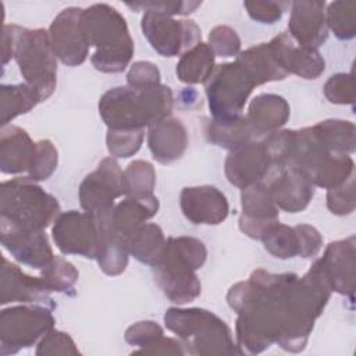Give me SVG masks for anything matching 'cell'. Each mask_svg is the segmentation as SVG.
Returning a JSON list of instances; mask_svg holds the SVG:
<instances>
[{
  "instance_id": "44",
  "label": "cell",
  "mask_w": 356,
  "mask_h": 356,
  "mask_svg": "<svg viewBox=\"0 0 356 356\" xmlns=\"http://www.w3.org/2000/svg\"><path fill=\"white\" fill-rule=\"evenodd\" d=\"M124 337L129 345L139 346V349H142L163 337V328L150 320L138 321L127 328Z\"/></svg>"
},
{
  "instance_id": "41",
  "label": "cell",
  "mask_w": 356,
  "mask_h": 356,
  "mask_svg": "<svg viewBox=\"0 0 356 356\" xmlns=\"http://www.w3.org/2000/svg\"><path fill=\"white\" fill-rule=\"evenodd\" d=\"M327 207L332 214L345 216L355 210V179L350 177L342 185L328 189Z\"/></svg>"
},
{
  "instance_id": "12",
  "label": "cell",
  "mask_w": 356,
  "mask_h": 356,
  "mask_svg": "<svg viewBox=\"0 0 356 356\" xmlns=\"http://www.w3.org/2000/svg\"><path fill=\"white\" fill-rule=\"evenodd\" d=\"M53 239L64 254L96 259L100 248V229L89 213L70 210L60 213L51 228Z\"/></svg>"
},
{
  "instance_id": "13",
  "label": "cell",
  "mask_w": 356,
  "mask_h": 356,
  "mask_svg": "<svg viewBox=\"0 0 356 356\" xmlns=\"http://www.w3.org/2000/svg\"><path fill=\"white\" fill-rule=\"evenodd\" d=\"M82 13L79 7L64 8L49 28L54 54L65 65H79L88 57L90 46L83 29Z\"/></svg>"
},
{
  "instance_id": "33",
  "label": "cell",
  "mask_w": 356,
  "mask_h": 356,
  "mask_svg": "<svg viewBox=\"0 0 356 356\" xmlns=\"http://www.w3.org/2000/svg\"><path fill=\"white\" fill-rule=\"evenodd\" d=\"M260 241L263 242L264 249L277 259H292L300 254L296 225L289 227L277 221L263 232Z\"/></svg>"
},
{
  "instance_id": "38",
  "label": "cell",
  "mask_w": 356,
  "mask_h": 356,
  "mask_svg": "<svg viewBox=\"0 0 356 356\" xmlns=\"http://www.w3.org/2000/svg\"><path fill=\"white\" fill-rule=\"evenodd\" d=\"M58 163V153L56 146L49 139L36 142L35 156L28 170V178L32 181H46L56 171Z\"/></svg>"
},
{
  "instance_id": "8",
  "label": "cell",
  "mask_w": 356,
  "mask_h": 356,
  "mask_svg": "<svg viewBox=\"0 0 356 356\" xmlns=\"http://www.w3.org/2000/svg\"><path fill=\"white\" fill-rule=\"evenodd\" d=\"M204 85L210 113L217 121L242 115L245 103L256 86L250 74L238 60L216 65Z\"/></svg>"
},
{
  "instance_id": "46",
  "label": "cell",
  "mask_w": 356,
  "mask_h": 356,
  "mask_svg": "<svg viewBox=\"0 0 356 356\" xmlns=\"http://www.w3.org/2000/svg\"><path fill=\"white\" fill-rule=\"evenodd\" d=\"M160 71L149 61H136L127 74V82L132 88H150L160 85Z\"/></svg>"
},
{
  "instance_id": "26",
  "label": "cell",
  "mask_w": 356,
  "mask_h": 356,
  "mask_svg": "<svg viewBox=\"0 0 356 356\" xmlns=\"http://www.w3.org/2000/svg\"><path fill=\"white\" fill-rule=\"evenodd\" d=\"M36 143L19 127H3L0 136V170L3 174L28 172L35 156Z\"/></svg>"
},
{
  "instance_id": "28",
  "label": "cell",
  "mask_w": 356,
  "mask_h": 356,
  "mask_svg": "<svg viewBox=\"0 0 356 356\" xmlns=\"http://www.w3.org/2000/svg\"><path fill=\"white\" fill-rule=\"evenodd\" d=\"M214 58L209 43H197L181 56L175 71L178 79L191 85L204 83L214 71Z\"/></svg>"
},
{
  "instance_id": "31",
  "label": "cell",
  "mask_w": 356,
  "mask_h": 356,
  "mask_svg": "<svg viewBox=\"0 0 356 356\" xmlns=\"http://www.w3.org/2000/svg\"><path fill=\"white\" fill-rule=\"evenodd\" d=\"M42 99L28 83L0 86V121L6 127L15 117L32 110Z\"/></svg>"
},
{
  "instance_id": "36",
  "label": "cell",
  "mask_w": 356,
  "mask_h": 356,
  "mask_svg": "<svg viewBox=\"0 0 356 356\" xmlns=\"http://www.w3.org/2000/svg\"><path fill=\"white\" fill-rule=\"evenodd\" d=\"M78 275L74 264L60 256H54L53 260L42 268L40 277L51 292H68L78 281Z\"/></svg>"
},
{
  "instance_id": "19",
  "label": "cell",
  "mask_w": 356,
  "mask_h": 356,
  "mask_svg": "<svg viewBox=\"0 0 356 356\" xmlns=\"http://www.w3.org/2000/svg\"><path fill=\"white\" fill-rule=\"evenodd\" d=\"M179 204L182 214L192 224L217 225L229 213L225 195L211 185L184 188L179 196Z\"/></svg>"
},
{
  "instance_id": "20",
  "label": "cell",
  "mask_w": 356,
  "mask_h": 356,
  "mask_svg": "<svg viewBox=\"0 0 356 356\" xmlns=\"http://www.w3.org/2000/svg\"><path fill=\"white\" fill-rule=\"evenodd\" d=\"M270 50L280 67L289 75L316 79L325 70V61L316 49L299 46L288 32H281L268 42Z\"/></svg>"
},
{
  "instance_id": "16",
  "label": "cell",
  "mask_w": 356,
  "mask_h": 356,
  "mask_svg": "<svg viewBox=\"0 0 356 356\" xmlns=\"http://www.w3.org/2000/svg\"><path fill=\"white\" fill-rule=\"evenodd\" d=\"M159 206V199L154 195L127 196L108 214L96 220L128 246L129 238L142 224L157 214Z\"/></svg>"
},
{
  "instance_id": "4",
  "label": "cell",
  "mask_w": 356,
  "mask_h": 356,
  "mask_svg": "<svg viewBox=\"0 0 356 356\" xmlns=\"http://www.w3.org/2000/svg\"><path fill=\"white\" fill-rule=\"evenodd\" d=\"M207 259L204 243L192 236H171L160 259L152 266L154 280L164 295L177 305H185L195 300L202 285L196 275Z\"/></svg>"
},
{
  "instance_id": "6",
  "label": "cell",
  "mask_w": 356,
  "mask_h": 356,
  "mask_svg": "<svg viewBox=\"0 0 356 356\" xmlns=\"http://www.w3.org/2000/svg\"><path fill=\"white\" fill-rule=\"evenodd\" d=\"M164 323L178 335L185 352L192 355L241 353L225 321L206 309L170 307L164 314Z\"/></svg>"
},
{
  "instance_id": "11",
  "label": "cell",
  "mask_w": 356,
  "mask_h": 356,
  "mask_svg": "<svg viewBox=\"0 0 356 356\" xmlns=\"http://www.w3.org/2000/svg\"><path fill=\"white\" fill-rule=\"evenodd\" d=\"M122 172L114 157L103 159L79 185L81 207L95 218L108 214L115 206L114 199L124 195Z\"/></svg>"
},
{
  "instance_id": "27",
  "label": "cell",
  "mask_w": 356,
  "mask_h": 356,
  "mask_svg": "<svg viewBox=\"0 0 356 356\" xmlns=\"http://www.w3.org/2000/svg\"><path fill=\"white\" fill-rule=\"evenodd\" d=\"M250 74L256 86L271 81H281L288 74L280 67L268 43H260L238 54L236 58Z\"/></svg>"
},
{
  "instance_id": "10",
  "label": "cell",
  "mask_w": 356,
  "mask_h": 356,
  "mask_svg": "<svg viewBox=\"0 0 356 356\" xmlns=\"http://www.w3.org/2000/svg\"><path fill=\"white\" fill-rule=\"evenodd\" d=\"M140 28L150 46L163 57L178 56L202 42V32L195 21H179L156 11H145Z\"/></svg>"
},
{
  "instance_id": "32",
  "label": "cell",
  "mask_w": 356,
  "mask_h": 356,
  "mask_svg": "<svg viewBox=\"0 0 356 356\" xmlns=\"http://www.w3.org/2000/svg\"><path fill=\"white\" fill-rule=\"evenodd\" d=\"M163 229L153 222L142 224L128 241V252L140 263L153 266L165 246Z\"/></svg>"
},
{
  "instance_id": "39",
  "label": "cell",
  "mask_w": 356,
  "mask_h": 356,
  "mask_svg": "<svg viewBox=\"0 0 356 356\" xmlns=\"http://www.w3.org/2000/svg\"><path fill=\"white\" fill-rule=\"evenodd\" d=\"M209 46L214 56L234 57L241 53V39L238 33L227 25H218L210 31Z\"/></svg>"
},
{
  "instance_id": "35",
  "label": "cell",
  "mask_w": 356,
  "mask_h": 356,
  "mask_svg": "<svg viewBox=\"0 0 356 356\" xmlns=\"http://www.w3.org/2000/svg\"><path fill=\"white\" fill-rule=\"evenodd\" d=\"M327 26L341 40L353 39L356 35V3L334 1L327 7Z\"/></svg>"
},
{
  "instance_id": "43",
  "label": "cell",
  "mask_w": 356,
  "mask_h": 356,
  "mask_svg": "<svg viewBox=\"0 0 356 356\" xmlns=\"http://www.w3.org/2000/svg\"><path fill=\"white\" fill-rule=\"evenodd\" d=\"M132 10L156 11L165 15H186L202 6V1H149V3H127Z\"/></svg>"
},
{
  "instance_id": "40",
  "label": "cell",
  "mask_w": 356,
  "mask_h": 356,
  "mask_svg": "<svg viewBox=\"0 0 356 356\" xmlns=\"http://www.w3.org/2000/svg\"><path fill=\"white\" fill-rule=\"evenodd\" d=\"M324 96L330 103L353 104L355 90L352 74L339 72L330 76V79L324 85Z\"/></svg>"
},
{
  "instance_id": "23",
  "label": "cell",
  "mask_w": 356,
  "mask_h": 356,
  "mask_svg": "<svg viewBox=\"0 0 356 356\" xmlns=\"http://www.w3.org/2000/svg\"><path fill=\"white\" fill-rule=\"evenodd\" d=\"M50 289L42 277L26 275L17 264L3 257L0 275V303L46 302L50 298Z\"/></svg>"
},
{
  "instance_id": "45",
  "label": "cell",
  "mask_w": 356,
  "mask_h": 356,
  "mask_svg": "<svg viewBox=\"0 0 356 356\" xmlns=\"http://www.w3.org/2000/svg\"><path fill=\"white\" fill-rule=\"evenodd\" d=\"M288 3H280V1H245L243 7L246 8L249 17L254 21H259L260 24H274L277 22L285 8L288 7Z\"/></svg>"
},
{
  "instance_id": "18",
  "label": "cell",
  "mask_w": 356,
  "mask_h": 356,
  "mask_svg": "<svg viewBox=\"0 0 356 356\" xmlns=\"http://www.w3.org/2000/svg\"><path fill=\"white\" fill-rule=\"evenodd\" d=\"M331 291L353 299L355 278V236L331 242L318 260H316Z\"/></svg>"
},
{
  "instance_id": "1",
  "label": "cell",
  "mask_w": 356,
  "mask_h": 356,
  "mask_svg": "<svg viewBox=\"0 0 356 356\" xmlns=\"http://www.w3.org/2000/svg\"><path fill=\"white\" fill-rule=\"evenodd\" d=\"M330 295L317 261L303 277L254 270L227 293L229 307L238 313L235 332L241 352L261 353L274 342L288 352L303 350Z\"/></svg>"
},
{
  "instance_id": "21",
  "label": "cell",
  "mask_w": 356,
  "mask_h": 356,
  "mask_svg": "<svg viewBox=\"0 0 356 356\" xmlns=\"http://www.w3.org/2000/svg\"><path fill=\"white\" fill-rule=\"evenodd\" d=\"M241 204L242 214L239 217V229L252 239H260L263 232L278 221L280 209L263 182L243 188Z\"/></svg>"
},
{
  "instance_id": "24",
  "label": "cell",
  "mask_w": 356,
  "mask_h": 356,
  "mask_svg": "<svg viewBox=\"0 0 356 356\" xmlns=\"http://www.w3.org/2000/svg\"><path fill=\"white\" fill-rule=\"evenodd\" d=\"M147 146L153 159L161 164L181 159L188 146L185 125L174 117H165L149 125Z\"/></svg>"
},
{
  "instance_id": "42",
  "label": "cell",
  "mask_w": 356,
  "mask_h": 356,
  "mask_svg": "<svg viewBox=\"0 0 356 356\" xmlns=\"http://www.w3.org/2000/svg\"><path fill=\"white\" fill-rule=\"evenodd\" d=\"M36 355H79V350L67 332L51 328L39 341Z\"/></svg>"
},
{
  "instance_id": "15",
  "label": "cell",
  "mask_w": 356,
  "mask_h": 356,
  "mask_svg": "<svg viewBox=\"0 0 356 356\" xmlns=\"http://www.w3.org/2000/svg\"><path fill=\"white\" fill-rule=\"evenodd\" d=\"M0 236L3 246L11 256L32 268L42 270L54 257L43 229L22 228L0 220Z\"/></svg>"
},
{
  "instance_id": "17",
  "label": "cell",
  "mask_w": 356,
  "mask_h": 356,
  "mask_svg": "<svg viewBox=\"0 0 356 356\" xmlns=\"http://www.w3.org/2000/svg\"><path fill=\"white\" fill-rule=\"evenodd\" d=\"M273 160L263 142L250 140L229 152L225 159L224 171L229 184L243 189L261 182L267 175Z\"/></svg>"
},
{
  "instance_id": "30",
  "label": "cell",
  "mask_w": 356,
  "mask_h": 356,
  "mask_svg": "<svg viewBox=\"0 0 356 356\" xmlns=\"http://www.w3.org/2000/svg\"><path fill=\"white\" fill-rule=\"evenodd\" d=\"M206 138L209 142L231 152L253 140V134L245 115H239L225 121L209 120L206 124Z\"/></svg>"
},
{
  "instance_id": "48",
  "label": "cell",
  "mask_w": 356,
  "mask_h": 356,
  "mask_svg": "<svg viewBox=\"0 0 356 356\" xmlns=\"http://www.w3.org/2000/svg\"><path fill=\"white\" fill-rule=\"evenodd\" d=\"M134 353H150V355H184L185 349L181 341L165 338L164 335L152 342L150 345L135 350Z\"/></svg>"
},
{
  "instance_id": "5",
  "label": "cell",
  "mask_w": 356,
  "mask_h": 356,
  "mask_svg": "<svg viewBox=\"0 0 356 356\" xmlns=\"http://www.w3.org/2000/svg\"><path fill=\"white\" fill-rule=\"evenodd\" d=\"M82 24L89 46L96 49L92 65L106 74L122 72L134 56L125 18L114 7L100 3L83 10Z\"/></svg>"
},
{
  "instance_id": "47",
  "label": "cell",
  "mask_w": 356,
  "mask_h": 356,
  "mask_svg": "<svg viewBox=\"0 0 356 356\" xmlns=\"http://www.w3.org/2000/svg\"><path fill=\"white\" fill-rule=\"evenodd\" d=\"M296 229L299 234V243H300L299 256L305 259L314 257L323 248V236L314 227L309 224H299L296 225Z\"/></svg>"
},
{
  "instance_id": "14",
  "label": "cell",
  "mask_w": 356,
  "mask_h": 356,
  "mask_svg": "<svg viewBox=\"0 0 356 356\" xmlns=\"http://www.w3.org/2000/svg\"><path fill=\"white\" fill-rule=\"evenodd\" d=\"M278 209L288 213L305 210L314 196V185L296 168L285 164L270 167L261 181Z\"/></svg>"
},
{
  "instance_id": "29",
  "label": "cell",
  "mask_w": 356,
  "mask_h": 356,
  "mask_svg": "<svg viewBox=\"0 0 356 356\" xmlns=\"http://www.w3.org/2000/svg\"><path fill=\"white\" fill-rule=\"evenodd\" d=\"M318 143L331 153L350 154L355 152V124L343 120H324L312 127Z\"/></svg>"
},
{
  "instance_id": "34",
  "label": "cell",
  "mask_w": 356,
  "mask_h": 356,
  "mask_svg": "<svg viewBox=\"0 0 356 356\" xmlns=\"http://www.w3.org/2000/svg\"><path fill=\"white\" fill-rule=\"evenodd\" d=\"M125 196L153 195L156 185V171L149 161L135 160L122 172Z\"/></svg>"
},
{
  "instance_id": "3",
  "label": "cell",
  "mask_w": 356,
  "mask_h": 356,
  "mask_svg": "<svg viewBox=\"0 0 356 356\" xmlns=\"http://www.w3.org/2000/svg\"><path fill=\"white\" fill-rule=\"evenodd\" d=\"M172 92L165 85L150 88L117 86L99 102V114L110 129H145L172 110Z\"/></svg>"
},
{
  "instance_id": "37",
  "label": "cell",
  "mask_w": 356,
  "mask_h": 356,
  "mask_svg": "<svg viewBox=\"0 0 356 356\" xmlns=\"http://www.w3.org/2000/svg\"><path fill=\"white\" fill-rule=\"evenodd\" d=\"M145 138V129H107L106 143L111 157H131L139 149Z\"/></svg>"
},
{
  "instance_id": "9",
  "label": "cell",
  "mask_w": 356,
  "mask_h": 356,
  "mask_svg": "<svg viewBox=\"0 0 356 356\" xmlns=\"http://www.w3.org/2000/svg\"><path fill=\"white\" fill-rule=\"evenodd\" d=\"M54 327L47 307L22 305L3 309L0 313V352L13 355L40 341Z\"/></svg>"
},
{
  "instance_id": "22",
  "label": "cell",
  "mask_w": 356,
  "mask_h": 356,
  "mask_svg": "<svg viewBox=\"0 0 356 356\" xmlns=\"http://www.w3.org/2000/svg\"><path fill=\"white\" fill-rule=\"evenodd\" d=\"M324 7V1H295L291 4L288 33L299 46L317 50L325 42L328 26Z\"/></svg>"
},
{
  "instance_id": "25",
  "label": "cell",
  "mask_w": 356,
  "mask_h": 356,
  "mask_svg": "<svg viewBox=\"0 0 356 356\" xmlns=\"http://www.w3.org/2000/svg\"><path fill=\"white\" fill-rule=\"evenodd\" d=\"M289 115V104L282 96L261 93L250 102L245 118L252 129L253 139H257L278 131L285 125Z\"/></svg>"
},
{
  "instance_id": "2",
  "label": "cell",
  "mask_w": 356,
  "mask_h": 356,
  "mask_svg": "<svg viewBox=\"0 0 356 356\" xmlns=\"http://www.w3.org/2000/svg\"><path fill=\"white\" fill-rule=\"evenodd\" d=\"M15 58L25 83L38 92L42 102L57 85V57L46 29H26L19 25L3 26V65Z\"/></svg>"
},
{
  "instance_id": "7",
  "label": "cell",
  "mask_w": 356,
  "mask_h": 356,
  "mask_svg": "<svg viewBox=\"0 0 356 356\" xmlns=\"http://www.w3.org/2000/svg\"><path fill=\"white\" fill-rule=\"evenodd\" d=\"M60 216L57 199L28 177L1 182L0 220L13 225L44 229Z\"/></svg>"
}]
</instances>
